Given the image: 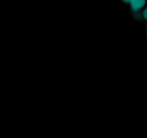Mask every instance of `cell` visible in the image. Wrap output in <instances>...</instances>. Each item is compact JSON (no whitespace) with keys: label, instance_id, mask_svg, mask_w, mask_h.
Listing matches in <instances>:
<instances>
[{"label":"cell","instance_id":"cell-1","mask_svg":"<svg viewBox=\"0 0 147 138\" xmlns=\"http://www.w3.org/2000/svg\"><path fill=\"white\" fill-rule=\"evenodd\" d=\"M126 2H130L134 11H137L144 6L146 0H126Z\"/></svg>","mask_w":147,"mask_h":138},{"label":"cell","instance_id":"cell-2","mask_svg":"<svg viewBox=\"0 0 147 138\" xmlns=\"http://www.w3.org/2000/svg\"><path fill=\"white\" fill-rule=\"evenodd\" d=\"M144 17L146 20H147V7L146 9H145V10L144 11Z\"/></svg>","mask_w":147,"mask_h":138}]
</instances>
